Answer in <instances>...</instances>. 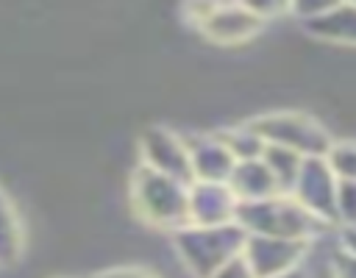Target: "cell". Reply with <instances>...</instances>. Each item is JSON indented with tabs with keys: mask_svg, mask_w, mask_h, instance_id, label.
<instances>
[{
	"mask_svg": "<svg viewBox=\"0 0 356 278\" xmlns=\"http://www.w3.org/2000/svg\"><path fill=\"white\" fill-rule=\"evenodd\" d=\"M186 186L189 183L136 164L128 178V208L136 222L172 234L186 225Z\"/></svg>",
	"mask_w": 356,
	"mask_h": 278,
	"instance_id": "1",
	"label": "cell"
},
{
	"mask_svg": "<svg viewBox=\"0 0 356 278\" xmlns=\"http://www.w3.org/2000/svg\"><path fill=\"white\" fill-rule=\"evenodd\" d=\"M248 234L236 225H181L170 234V247L192 278H209L242 256Z\"/></svg>",
	"mask_w": 356,
	"mask_h": 278,
	"instance_id": "2",
	"label": "cell"
},
{
	"mask_svg": "<svg viewBox=\"0 0 356 278\" xmlns=\"http://www.w3.org/2000/svg\"><path fill=\"white\" fill-rule=\"evenodd\" d=\"M234 222L248 236H275L295 242H317L328 228L314 214H309L292 195H273L256 203H239Z\"/></svg>",
	"mask_w": 356,
	"mask_h": 278,
	"instance_id": "3",
	"label": "cell"
},
{
	"mask_svg": "<svg viewBox=\"0 0 356 278\" xmlns=\"http://www.w3.org/2000/svg\"><path fill=\"white\" fill-rule=\"evenodd\" d=\"M248 122L264 145L286 147L303 158H323L334 142L331 128L303 108H264Z\"/></svg>",
	"mask_w": 356,
	"mask_h": 278,
	"instance_id": "4",
	"label": "cell"
},
{
	"mask_svg": "<svg viewBox=\"0 0 356 278\" xmlns=\"http://www.w3.org/2000/svg\"><path fill=\"white\" fill-rule=\"evenodd\" d=\"M189 25L203 42L217 47H242L259 39L267 22L250 8V3H195L184 6Z\"/></svg>",
	"mask_w": 356,
	"mask_h": 278,
	"instance_id": "5",
	"label": "cell"
},
{
	"mask_svg": "<svg viewBox=\"0 0 356 278\" xmlns=\"http://www.w3.org/2000/svg\"><path fill=\"white\" fill-rule=\"evenodd\" d=\"M136 164L175 178L181 183H192V170H189V153H186V142L184 133L172 125L164 122H150L139 131L136 142Z\"/></svg>",
	"mask_w": 356,
	"mask_h": 278,
	"instance_id": "6",
	"label": "cell"
},
{
	"mask_svg": "<svg viewBox=\"0 0 356 278\" xmlns=\"http://www.w3.org/2000/svg\"><path fill=\"white\" fill-rule=\"evenodd\" d=\"M312 242L275 239V236H248L242 247V261L253 272V278H275L289 270L303 267Z\"/></svg>",
	"mask_w": 356,
	"mask_h": 278,
	"instance_id": "7",
	"label": "cell"
},
{
	"mask_svg": "<svg viewBox=\"0 0 356 278\" xmlns=\"http://www.w3.org/2000/svg\"><path fill=\"white\" fill-rule=\"evenodd\" d=\"M309 214H314L323 225H337V178L328 170L325 158H303V167L298 172V181L289 192Z\"/></svg>",
	"mask_w": 356,
	"mask_h": 278,
	"instance_id": "8",
	"label": "cell"
},
{
	"mask_svg": "<svg viewBox=\"0 0 356 278\" xmlns=\"http://www.w3.org/2000/svg\"><path fill=\"white\" fill-rule=\"evenodd\" d=\"M189 153V170L192 181H211V183H225L231 170H234V156L211 128H186L181 131Z\"/></svg>",
	"mask_w": 356,
	"mask_h": 278,
	"instance_id": "9",
	"label": "cell"
},
{
	"mask_svg": "<svg viewBox=\"0 0 356 278\" xmlns=\"http://www.w3.org/2000/svg\"><path fill=\"white\" fill-rule=\"evenodd\" d=\"M236 197L225 183L192 181L186 186V222L189 225H228L236 214Z\"/></svg>",
	"mask_w": 356,
	"mask_h": 278,
	"instance_id": "10",
	"label": "cell"
},
{
	"mask_svg": "<svg viewBox=\"0 0 356 278\" xmlns=\"http://www.w3.org/2000/svg\"><path fill=\"white\" fill-rule=\"evenodd\" d=\"M303 33L337 47H356V3H331L323 14L306 19Z\"/></svg>",
	"mask_w": 356,
	"mask_h": 278,
	"instance_id": "11",
	"label": "cell"
},
{
	"mask_svg": "<svg viewBox=\"0 0 356 278\" xmlns=\"http://www.w3.org/2000/svg\"><path fill=\"white\" fill-rule=\"evenodd\" d=\"M225 186L231 189L236 203H256V200H267L273 195H281L261 158L236 161L231 175H228V181H225Z\"/></svg>",
	"mask_w": 356,
	"mask_h": 278,
	"instance_id": "12",
	"label": "cell"
},
{
	"mask_svg": "<svg viewBox=\"0 0 356 278\" xmlns=\"http://www.w3.org/2000/svg\"><path fill=\"white\" fill-rule=\"evenodd\" d=\"M25 259V222L19 206L0 186V270H17Z\"/></svg>",
	"mask_w": 356,
	"mask_h": 278,
	"instance_id": "13",
	"label": "cell"
},
{
	"mask_svg": "<svg viewBox=\"0 0 356 278\" xmlns=\"http://www.w3.org/2000/svg\"><path fill=\"white\" fill-rule=\"evenodd\" d=\"M217 131V136L222 139V145L228 147V153L234 156V161H250V158H261L264 153V139L250 128L248 120H234V122H225L220 128H211Z\"/></svg>",
	"mask_w": 356,
	"mask_h": 278,
	"instance_id": "14",
	"label": "cell"
},
{
	"mask_svg": "<svg viewBox=\"0 0 356 278\" xmlns=\"http://www.w3.org/2000/svg\"><path fill=\"white\" fill-rule=\"evenodd\" d=\"M261 161L270 170L278 192L281 195H289L292 186H295V181H298V172L303 167V156H298V153H292L286 147H278V145H267L264 153H261Z\"/></svg>",
	"mask_w": 356,
	"mask_h": 278,
	"instance_id": "15",
	"label": "cell"
},
{
	"mask_svg": "<svg viewBox=\"0 0 356 278\" xmlns=\"http://www.w3.org/2000/svg\"><path fill=\"white\" fill-rule=\"evenodd\" d=\"M323 158H325V164L337 181H356V139H337L334 136V142Z\"/></svg>",
	"mask_w": 356,
	"mask_h": 278,
	"instance_id": "16",
	"label": "cell"
},
{
	"mask_svg": "<svg viewBox=\"0 0 356 278\" xmlns=\"http://www.w3.org/2000/svg\"><path fill=\"white\" fill-rule=\"evenodd\" d=\"M337 228H356V181H337Z\"/></svg>",
	"mask_w": 356,
	"mask_h": 278,
	"instance_id": "17",
	"label": "cell"
},
{
	"mask_svg": "<svg viewBox=\"0 0 356 278\" xmlns=\"http://www.w3.org/2000/svg\"><path fill=\"white\" fill-rule=\"evenodd\" d=\"M328 272L331 278H356V256L334 245V250L328 253Z\"/></svg>",
	"mask_w": 356,
	"mask_h": 278,
	"instance_id": "18",
	"label": "cell"
},
{
	"mask_svg": "<svg viewBox=\"0 0 356 278\" xmlns=\"http://www.w3.org/2000/svg\"><path fill=\"white\" fill-rule=\"evenodd\" d=\"M89 278H159L147 264H114L92 272Z\"/></svg>",
	"mask_w": 356,
	"mask_h": 278,
	"instance_id": "19",
	"label": "cell"
},
{
	"mask_svg": "<svg viewBox=\"0 0 356 278\" xmlns=\"http://www.w3.org/2000/svg\"><path fill=\"white\" fill-rule=\"evenodd\" d=\"M209 278H253V272L248 270V264L242 261V259H234V261H228L225 267H220L214 275H209Z\"/></svg>",
	"mask_w": 356,
	"mask_h": 278,
	"instance_id": "20",
	"label": "cell"
},
{
	"mask_svg": "<svg viewBox=\"0 0 356 278\" xmlns=\"http://www.w3.org/2000/svg\"><path fill=\"white\" fill-rule=\"evenodd\" d=\"M337 245L356 256V228H339V242Z\"/></svg>",
	"mask_w": 356,
	"mask_h": 278,
	"instance_id": "21",
	"label": "cell"
},
{
	"mask_svg": "<svg viewBox=\"0 0 356 278\" xmlns=\"http://www.w3.org/2000/svg\"><path fill=\"white\" fill-rule=\"evenodd\" d=\"M275 278H312V275H309V270H306V267H298V270H289V272L275 275Z\"/></svg>",
	"mask_w": 356,
	"mask_h": 278,
	"instance_id": "22",
	"label": "cell"
},
{
	"mask_svg": "<svg viewBox=\"0 0 356 278\" xmlns=\"http://www.w3.org/2000/svg\"><path fill=\"white\" fill-rule=\"evenodd\" d=\"M50 278H81V275H50Z\"/></svg>",
	"mask_w": 356,
	"mask_h": 278,
	"instance_id": "23",
	"label": "cell"
}]
</instances>
